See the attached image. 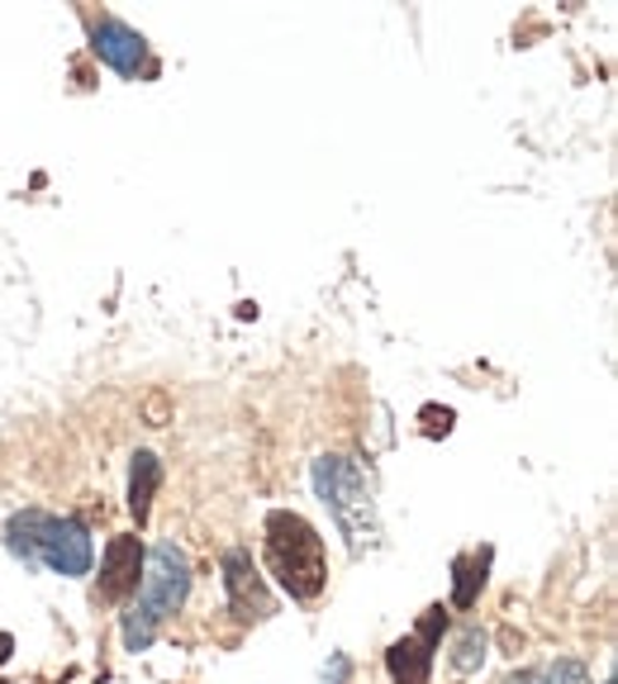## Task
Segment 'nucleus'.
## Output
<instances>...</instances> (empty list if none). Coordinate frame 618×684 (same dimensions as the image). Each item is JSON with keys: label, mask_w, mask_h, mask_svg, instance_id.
<instances>
[{"label": "nucleus", "mask_w": 618, "mask_h": 684, "mask_svg": "<svg viewBox=\"0 0 618 684\" xmlns=\"http://www.w3.org/2000/svg\"><path fill=\"white\" fill-rule=\"evenodd\" d=\"M266 561H272L276 580L291 590V599H314L324 594V537L310 528L291 508H276L266 518Z\"/></svg>", "instance_id": "nucleus-1"}, {"label": "nucleus", "mask_w": 618, "mask_h": 684, "mask_svg": "<svg viewBox=\"0 0 618 684\" xmlns=\"http://www.w3.org/2000/svg\"><path fill=\"white\" fill-rule=\"evenodd\" d=\"M314 490L324 495V504L333 508L343 537L353 543V551L376 543V508H371V490L367 475H362L347 456H320L314 461Z\"/></svg>", "instance_id": "nucleus-2"}, {"label": "nucleus", "mask_w": 618, "mask_h": 684, "mask_svg": "<svg viewBox=\"0 0 618 684\" xmlns=\"http://www.w3.org/2000/svg\"><path fill=\"white\" fill-rule=\"evenodd\" d=\"M190 594V561L177 543H157L143 556V580H138V603L148 609L157 623L171 618Z\"/></svg>", "instance_id": "nucleus-3"}, {"label": "nucleus", "mask_w": 618, "mask_h": 684, "mask_svg": "<svg viewBox=\"0 0 618 684\" xmlns=\"http://www.w3.org/2000/svg\"><path fill=\"white\" fill-rule=\"evenodd\" d=\"M39 561L57 576H86L91 561H95V547H91V533L82 528L76 518H48L43 514V528H39Z\"/></svg>", "instance_id": "nucleus-4"}, {"label": "nucleus", "mask_w": 618, "mask_h": 684, "mask_svg": "<svg viewBox=\"0 0 618 684\" xmlns=\"http://www.w3.org/2000/svg\"><path fill=\"white\" fill-rule=\"evenodd\" d=\"M442 628H448V613H442V609H428L415 638L395 642V646L386 651V665H390V680H395V684H428V675H433V646H438V638H442Z\"/></svg>", "instance_id": "nucleus-5"}, {"label": "nucleus", "mask_w": 618, "mask_h": 684, "mask_svg": "<svg viewBox=\"0 0 618 684\" xmlns=\"http://www.w3.org/2000/svg\"><path fill=\"white\" fill-rule=\"evenodd\" d=\"M224 590H229V603L238 618H266L272 613V594H266V580L258 561H252V551L233 547L224 551Z\"/></svg>", "instance_id": "nucleus-6"}, {"label": "nucleus", "mask_w": 618, "mask_h": 684, "mask_svg": "<svg viewBox=\"0 0 618 684\" xmlns=\"http://www.w3.org/2000/svg\"><path fill=\"white\" fill-rule=\"evenodd\" d=\"M91 48L105 67H115L124 76H138L148 67V43H143L138 29H129L124 20H95L91 29Z\"/></svg>", "instance_id": "nucleus-7"}, {"label": "nucleus", "mask_w": 618, "mask_h": 684, "mask_svg": "<svg viewBox=\"0 0 618 684\" xmlns=\"http://www.w3.org/2000/svg\"><path fill=\"white\" fill-rule=\"evenodd\" d=\"M138 580H143V543H138V537H115V543L105 547L101 594H105V599L138 594Z\"/></svg>", "instance_id": "nucleus-8"}, {"label": "nucleus", "mask_w": 618, "mask_h": 684, "mask_svg": "<svg viewBox=\"0 0 618 684\" xmlns=\"http://www.w3.org/2000/svg\"><path fill=\"white\" fill-rule=\"evenodd\" d=\"M157 481H163V466H157V456H153V452H138V456H134V471H129V508H134L138 528L148 523V508H153V490H157Z\"/></svg>", "instance_id": "nucleus-9"}, {"label": "nucleus", "mask_w": 618, "mask_h": 684, "mask_svg": "<svg viewBox=\"0 0 618 684\" xmlns=\"http://www.w3.org/2000/svg\"><path fill=\"white\" fill-rule=\"evenodd\" d=\"M485 570H490V551H475L471 561H457V590H452L457 609H471L475 603V594H481V585H485Z\"/></svg>", "instance_id": "nucleus-10"}, {"label": "nucleus", "mask_w": 618, "mask_h": 684, "mask_svg": "<svg viewBox=\"0 0 618 684\" xmlns=\"http://www.w3.org/2000/svg\"><path fill=\"white\" fill-rule=\"evenodd\" d=\"M39 528H43V514H39V508H29V514H14V518H10V551L24 556L29 566L39 561Z\"/></svg>", "instance_id": "nucleus-11"}, {"label": "nucleus", "mask_w": 618, "mask_h": 684, "mask_svg": "<svg viewBox=\"0 0 618 684\" xmlns=\"http://www.w3.org/2000/svg\"><path fill=\"white\" fill-rule=\"evenodd\" d=\"M157 628H163V623H157V618L134 599V603H129V613H124V623H119L124 646H129V651H148V646L157 642Z\"/></svg>", "instance_id": "nucleus-12"}, {"label": "nucleus", "mask_w": 618, "mask_h": 684, "mask_svg": "<svg viewBox=\"0 0 618 684\" xmlns=\"http://www.w3.org/2000/svg\"><path fill=\"white\" fill-rule=\"evenodd\" d=\"M481 661H485V638H481V632H462V642H457L452 665H457V671H475Z\"/></svg>", "instance_id": "nucleus-13"}, {"label": "nucleus", "mask_w": 618, "mask_h": 684, "mask_svg": "<svg viewBox=\"0 0 618 684\" xmlns=\"http://www.w3.org/2000/svg\"><path fill=\"white\" fill-rule=\"evenodd\" d=\"M543 684H590V675H585L580 661H557L552 671L543 675Z\"/></svg>", "instance_id": "nucleus-14"}, {"label": "nucleus", "mask_w": 618, "mask_h": 684, "mask_svg": "<svg viewBox=\"0 0 618 684\" xmlns=\"http://www.w3.org/2000/svg\"><path fill=\"white\" fill-rule=\"evenodd\" d=\"M10 651H14V638H10V632H0V665L10 661Z\"/></svg>", "instance_id": "nucleus-15"}, {"label": "nucleus", "mask_w": 618, "mask_h": 684, "mask_svg": "<svg viewBox=\"0 0 618 684\" xmlns=\"http://www.w3.org/2000/svg\"><path fill=\"white\" fill-rule=\"evenodd\" d=\"M0 684H6V680H0Z\"/></svg>", "instance_id": "nucleus-16"}]
</instances>
